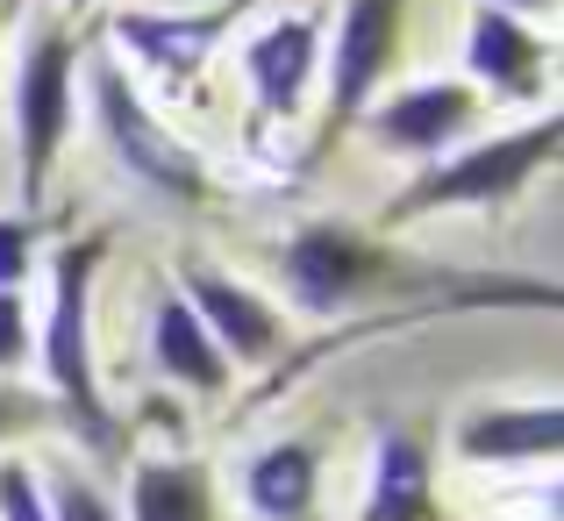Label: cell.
Listing matches in <instances>:
<instances>
[{"label":"cell","mask_w":564,"mask_h":521,"mask_svg":"<svg viewBox=\"0 0 564 521\" xmlns=\"http://www.w3.org/2000/svg\"><path fill=\"white\" fill-rule=\"evenodd\" d=\"M100 258H108V236H72V243H57L51 301H43L29 365H36L43 386H51L43 400H51V408L94 443V451H115L122 428H115V414H108L100 365H94V279H100Z\"/></svg>","instance_id":"6da1fadb"},{"label":"cell","mask_w":564,"mask_h":521,"mask_svg":"<svg viewBox=\"0 0 564 521\" xmlns=\"http://www.w3.org/2000/svg\"><path fill=\"white\" fill-rule=\"evenodd\" d=\"M564 143V115L543 108L536 122L508 129V137H486V143H465V151H443L429 165H414V178L379 207V229H408V221H429V215H451V207H508L522 186H536L551 172Z\"/></svg>","instance_id":"7a4b0ae2"},{"label":"cell","mask_w":564,"mask_h":521,"mask_svg":"<svg viewBox=\"0 0 564 521\" xmlns=\"http://www.w3.org/2000/svg\"><path fill=\"white\" fill-rule=\"evenodd\" d=\"M72 108H79V36L72 22H36L29 29L22 72H14V151H22V215H36L51 193L57 151L72 137Z\"/></svg>","instance_id":"3957f363"},{"label":"cell","mask_w":564,"mask_h":521,"mask_svg":"<svg viewBox=\"0 0 564 521\" xmlns=\"http://www.w3.org/2000/svg\"><path fill=\"white\" fill-rule=\"evenodd\" d=\"M86 86H94L100 143H108V158H115V165H122L129 178H137V186L165 193V200H207V193H215L207 165H200V158H193L186 143L151 115V100L137 94V79H129L122 57H94Z\"/></svg>","instance_id":"277c9868"},{"label":"cell","mask_w":564,"mask_h":521,"mask_svg":"<svg viewBox=\"0 0 564 521\" xmlns=\"http://www.w3.org/2000/svg\"><path fill=\"white\" fill-rule=\"evenodd\" d=\"M279 279H286V293L307 315H350L358 301L400 286L386 243L358 236L350 221H307V229H293L279 243Z\"/></svg>","instance_id":"5b68a950"},{"label":"cell","mask_w":564,"mask_h":521,"mask_svg":"<svg viewBox=\"0 0 564 521\" xmlns=\"http://www.w3.org/2000/svg\"><path fill=\"white\" fill-rule=\"evenodd\" d=\"M400 29H408V0H344V22L329 43V108H322V129L307 143V165L365 122V108L379 100L386 72L400 57Z\"/></svg>","instance_id":"8992f818"},{"label":"cell","mask_w":564,"mask_h":521,"mask_svg":"<svg viewBox=\"0 0 564 521\" xmlns=\"http://www.w3.org/2000/svg\"><path fill=\"white\" fill-rule=\"evenodd\" d=\"M250 0H207V8L186 14H158V8H115L108 14V36L129 51V65H143L165 94H186L193 79L207 72V57L221 51V36L236 29Z\"/></svg>","instance_id":"52a82bcc"},{"label":"cell","mask_w":564,"mask_h":521,"mask_svg":"<svg viewBox=\"0 0 564 521\" xmlns=\"http://www.w3.org/2000/svg\"><path fill=\"white\" fill-rule=\"evenodd\" d=\"M180 301L200 315V329L215 336V350L229 357V365H272V357L286 350V315H279L258 286L221 272V264L186 258L180 264Z\"/></svg>","instance_id":"ba28073f"},{"label":"cell","mask_w":564,"mask_h":521,"mask_svg":"<svg viewBox=\"0 0 564 521\" xmlns=\"http://www.w3.org/2000/svg\"><path fill=\"white\" fill-rule=\"evenodd\" d=\"M322 72V8L279 14L243 43V79H250V115L264 122H293L307 108V86Z\"/></svg>","instance_id":"9c48e42d"},{"label":"cell","mask_w":564,"mask_h":521,"mask_svg":"<svg viewBox=\"0 0 564 521\" xmlns=\"http://www.w3.org/2000/svg\"><path fill=\"white\" fill-rule=\"evenodd\" d=\"M471 122H479V86H465V79H422L365 108V129L386 151L422 158V165L457 151V137H471Z\"/></svg>","instance_id":"30bf717a"},{"label":"cell","mask_w":564,"mask_h":521,"mask_svg":"<svg viewBox=\"0 0 564 521\" xmlns=\"http://www.w3.org/2000/svg\"><path fill=\"white\" fill-rule=\"evenodd\" d=\"M350 521H451L436 508V457H429V428L393 422L372 436V486H365Z\"/></svg>","instance_id":"8fae6325"},{"label":"cell","mask_w":564,"mask_h":521,"mask_svg":"<svg viewBox=\"0 0 564 521\" xmlns=\"http://www.w3.org/2000/svg\"><path fill=\"white\" fill-rule=\"evenodd\" d=\"M465 72L479 86L508 100H543V72H551V43L508 8H471V29H465Z\"/></svg>","instance_id":"7c38bea8"},{"label":"cell","mask_w":564,"mask_h":521,"mask_svg":"<svg viewBox=\"0 0 564 521\" xmlns=\"http://www.w3.org/2000/svg\"><path fill=\"white\" fill-rule=\"evenodd\" d=\"M564 451V408L557 400H508V408H471L457 422L465 465H551Z\"/></svg>","instance_id":"4fadbf2b"},{"label":"cell","mask_w":564,"mask_h":521,"mask_svg":"<svg viewBox=\"0 0 564 521\" xmlns=\"http://www.w3.org/2000/svg\"><path fill=\"white\" fill-rule=\"evenodd\" d=\"M315 493H322V457L301 436L264 443L243 465V508L258 521H307L315 514Z\"/></svg>","instance_id":"5bb4252c"},{"label":"cell","mask_w":564,"mask_h":521,"mask_svg":"<svg viewBox=\"0 0 564 521\" xmlns=\"http://www.w3.org/2000/svg\"><path fill=\"white\" fill-rule=\"evenodd\" d=\"M151 365L172 386H186V393H229V357L215 350V336L200 329V315L180 293H165L151 315Z\"/></svg>","instance_id":"9a60e30c"},{"label":"cell","mask_w":564,"mask_h":521,"mask_svg":"<svg viewBox=\"0 0 564 521\" xmlns=\"http://www.w3.org/2000/svg\"><path fill=\"white\" fill-rule=\"evenodd\" d=\"M122 521H215V479L200 457H151L129 479Z\"/></svg>","instance_id":"2e32d148"},{"label":"cell","mask_w":564,"mask_h":521,"mask_svg":"<svg viewBox=\"0 0 564 521\" xmlns=\"http://www.w3.org/2000/svg\"><path fill=\"white\" fill-rule=\"evenodd\" d=\"M43 508H51V521H122V508H115L86 471H72V465H51V479H43Z\"/></svg>","instance_id":"e0dca14e"},{"label":"cell","mask_w":564,"mask_h":521,"mask_svg":"<svg viewBox=\"0 0 564 521\" xmlns=\"http://www.w3.org/2000/svg\"><path fill=\"white\" fill-rule=\"evenodd\" d=\"M0 521H51L43 508V479L22 457H0Z\"/></svg>","instance_id":"ac0fdd59"},{"label":"cell","mask_w":564,"mask_h":521,"mask_svg":"<svg viewBox=\"0 0 564 521\" xmlns=\"http://www.w3.org/2000/svg\"><path fill=\"white\" fill-rule=\"evenodd\" d=\"M36 350V322L22 307V286H0V371H22Z\"/></svg>","instance_id":"d6986e66"},{"label":"cell","mask_w":564,"mask_h":521,"mask_svg":"<svg viewBox=\"0 0 564 521\" xmlns=\"http://www.w3.org/2000/svg\"><path fill=\"white\" fill-rule=\"evenodd\" d=\"M36 258V215H0V286H22Z\"/></svg>","instance_id":"ffe728a7"},{"label":"cell","mask_w":564,"mask_h":521,"mask_svg":"<svg viewBox=\"0 0 564 521\" xmlns=\"http://www.w3.org/2000/svg\"><path fill=\"white\" fill-rule=\"evenodd\" d=\"M43 414H51V400H29V393H14V386H0V443H8L14 428L43 422Z\"/></svg>","instance_id":"44dd1931"},{"label":"cell","mask_w":564,"mask_h":521,"mask_svg":"<svg viewBox=\"0 0 564 521\" xmlns=\"http://www.w3.org/2000/svg\"><path fill=\"white\" fill-rule=\"evenodd\" d=\"M486 8H508V14H522V22H529V14H551L557 0H486Z\"/></svg>","instance_id":"7402d4cb"},{"label":"cell","mask_w":564,"mask_h":521,"mask_svg":"<svg viewBox=\"0 0 564 521\" xmlns=\"http://www.w3.org/2000/svg\"><path fill=\"white\" fill-rule=\"evenodd\" d=\"M0 8H8V14H14V8H29V0H0Z\"/></svg>","instance_id":"603a6c76"},{"label":"cell","mask_w":564,"mask_h":521,"mask_svg":"<svg viewBox=\"0 0 564 521\" xmlns=\"http://www.w3.org/2000/svg\"><path fill=\"white\" fill-rule=\"evenodd\" d=\"M86 8H94V0H72V14H86Z\"/></svg>","instance_id":"cb8c5ba5"}]
</instances>
